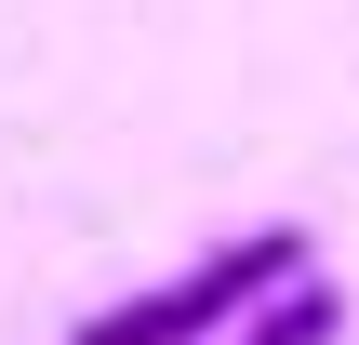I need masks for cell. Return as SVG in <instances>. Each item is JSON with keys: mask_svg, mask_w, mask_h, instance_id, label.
I'll list each match as a JSON object with an SVG mask.
<instances>
[{"mask_svg": "<svg viewBox=\"0 0 359 345\" xmlns=\"http://www.w3.org/2000/svg\"><path fill=\"white\" fill-rule=\"evenodd\" d=\"M226 345H346V279H293L280 306H253Z\"/></svg>", "mask_w": 359, "mask_h": 345, "instance_id": "cell-2", "label": "cell"}, {"mask_svg": "<svg viewBox=\"0 0 359 345\" xmlns=\"http://www.w3.org/2000/svg\"><path fill=\"white\" fill-rule=\"evenodd\" d=\"M293 279H320V239L280 213V226H240V239H213V253H187L160 293H133V306H107V319H80L67 345H226L253 306H280Z\"/></svg>", "mask_w": 359, "mask_h": 345, "instance_id": "cell-1", "label": "cell"}]
</instances>
